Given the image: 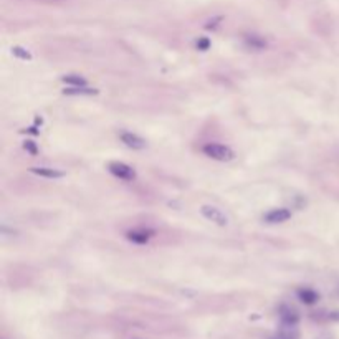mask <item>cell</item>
Wrapping results in <instances>:
<instances>
[{
    "label": "cell",
    "mask_w": 339,
    "mask_h": 339,
    "mask_svg": "<svg viewBox=\"0 0 339 339\" xmlns=\"http://www.w3.org/2000/svg\"><path fill=\"white\" fill-rule=\"evenodd\" d=\"M202 153L207 156V158H210L217 162H230L235 159V153L234 149L225 146V144H220V142H207L204 144L202 147Z\"/></svg>",
    "instance_id": "6da1fadb"
},
{
    "label": "cell",
    "mask_w": 339,
    "mask_h": 339,
    "mask_svg": "<svg viewBox=\"0 0 339 339\" xmlns=\"http://www.w3.org/2000/svg\"><path fill=\"white\" fill-rule=\"evenodd\" d=\"M200 213H202L204 218H207V220L212 222L213 225H217V227H227L230 222L227 213L215 205H202L200 207Z\"/></svg>",
    "instance_id": "7a4b0ae2"
},
{
    "label": "cell",
    "mask_w": 339,
    "mask_h": 339,
    "mask_svg": "<svg viewBox=\"0 0 339 339\" xmlns=\"http://www.w3.org/2000/svg\"><path fill=\"white\" fill-rule=\"evenodd\" d=\"M108 171L115 175L116 179L119 180H126V182H131L136 179V171L126 162H121V161H111L108 164Z\"/></svg>",
    "instance_id": "3957f363"
},
{
    "label": "cell",
    "mask_w": 339,
    "mask_h": 339,
    "mask_svg": "<svg viewBox=\"0 0 339 339\" xmlns=\"http://www.w3.org/2000/svg\"><path fill=\"white\" fill-rule=\"evenodd\" d=\"M291 218V210L286 209V207H278V209H272L270 212H267L263 215V220L270 225H276V223H285Z\"/></svg>",
    "instance_id": "277c9868"
},
{
    "label": "cell",
    "mask_w": 339,
    "mask_h": 339,
    "mask_svg": "<svg viewBox=\"0 0 339 339\" xmlns=\"http://www.w3.org/2000/svg\"><path fill=\"white\" fill-rule=\"evenodd\" d=\"M119 139L124 144L126 147L133 149V150H141V149H146L147 142L144 137H141L139 134H134L131 133V131H123L121 134H119Z\"/></svg>",
    "instance_id": "5b68a950"
},
{
    "label": "cell",
    "mask_w": 339,
    "mask_h": 339,
    "mask_svg": "<svg viewBox=\"0 0 339 339\" xmlns=\"http://www.w3.org/2000/svg\"><path fill=\"white\" fill-rule=\"evenodd\" d=\"M153 237H154V230H149V229H133L126 232V238L131 243H136V245H146Z\"/></svg>",
    "instance_id": "8992f818"
},
{
    "label": "cell",
    "mask_w": 339,
    "mask_h": 339,
    "mask_svg": "<svg viewBox=\"0 0 339 339\" xmlns=\"http://www.w3.org/2000/svg\"><path fill=\"white\" fill-rule=\"evenodd\" d=\"M278 316L286 328H294V326L299 323V313L291 306H286V305L281 306L278 310Z\"/></svg>",
    "instance_id": "52a82bcc"
},
{
    "label": "cell",
    "mask_w": 339,
    "mask_h": 339,
    "mask_svg": "<svg viewBox=\"0 0 339 339\" xmlns=\"http://www.w3.org/2000/svg\"><path fill=\"white\" fill-rule=\"evenodd\" d=\"M30 172L40 175L43 179H61L65 177V172L55 167H47V166H39V167H30Z\"/></svg>",
    "instance_id": "ba28073f"
},
{
    "label": "cell",
    "mask_w": 339,
    "mask_h": 339,
    "mask_svg": "<svg viewBox=\"0 0 339 339\" xmlns=\"http://www.w3.org/2000/svg\"><path fill=\"white\" fill-rule=\"evenodd\" d=\"M296 294H298V299L301 303H305L308 306L316 305L319 301V293L316 290H313V288H299Z\"/></svg>",
    "instance_id": "9c48e42d"
},
{
    "label": "cell",
    "mask_w": 339,
    "mask_h": 339,
    "mask_svg": "<svg viewBox=\"0 0 339 339\" xmlns=\"http://www.w3.org/2000/svg\"><path fill=\"white\" fill-rule=\"evenodd\" d=\"M63 95H68V96H93V95H98V90L96 88H91V86H66L63 90Z\"/></svg>",
    "instance_id": "30bf717a"
},
{
    "label": "cell",
    "mask_w": 339,
    "mask_h": 339,
    "mask_svg": "<svg viewBox=\"0 0 339 339\" xmlns=\"http://www.w3.org/2000/svg\"><path fill=\"white\" fill-rule=\"evenodd\" d=\"M61 81H63L66 86H88L86 78L81 77V74H77V73L65 74V77H61Z\"/></svg>",
    "instance_id": "8fae6325"
},
{
    "label": "cell",
    "mask_w": 339,
    "mask_h": 339,
    "mask_svg": "<svg viewBox=\"0 0 339 339\" xmlns=\"http://www.w3.org/2000/svg\"><path fill=\"white\" fill-rule=\"evenodd\" d=\"M245 43H247V47H250L252 50H265V47H267V42L258 35H247L245 36Z\"/></svg>",
    "instance_id": "7c38bea8"
},
{
    "label": "cell",
    "mask_w": 339,
    "mask_h": 339,
    "mask_svg": "<svg viewBox=\"0 0 339 339\" xmlns=\"http://www.w3.org/2000/svg\"><path fill=\"white\" fill-rule=\"evenodd\" d=\"M12 55L17 56L18 60H23V61H30L33 58L32 53H30L28 50L23 48V47H12Z\"/></svg>",
    "instance_id": "4fadbf2b"
},
{
    "label": "cell",
    "mask_w": 339,
    "mask_h": 339,
    "mask_svg": "<svg viewBox=\"0 0 339 339\" xmlns=\"http://www.w3.org/2000/svg\"><path fill=\"white\" fill-rule=\"evenodd\" d=\"M209 47H210V40L209 39H200V40H197V48L202 50V52L209 50Z\"/></svg>",
    "instance_id": "5bb4252c"
},
{
    "label": "cell",
    "mask_w": 339,
    "mask_h": 339,
    "mask_svg": "<svg viewBox=\"0 0 339 339\" xmlns=\"http://www.w3.org/2000/svg\"><path fill=\"white\" fill-rule=\"evenodd\" d=\"M25 149L32 150V153H33V154L36 153V149H35V146H33V144H32V141H27V142H25Z\"/></svg>",
    "instance_id": "9a60e30c"
}]
</instances>
